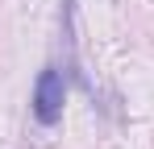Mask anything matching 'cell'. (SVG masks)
I'll use <instances>...</instances> for the list:
<instances>
[{
  "label": "cell",
  "instance_id": "obj_1",
  "mask_svg": "<svg viewBox=\"0 0 154 149\" xmlns=\"http://www.w3.org/2000/svg\"><path fill=\"white\" fill-rule=\"evenodd\" d=\"M63 104H67V83H63V71L58 66H46V71L38 74V83H33V116L38 124H58L63 116Z\"/></svg>",
  "mask_w": 154,
  "mask_h": 149
}]
</instances>
